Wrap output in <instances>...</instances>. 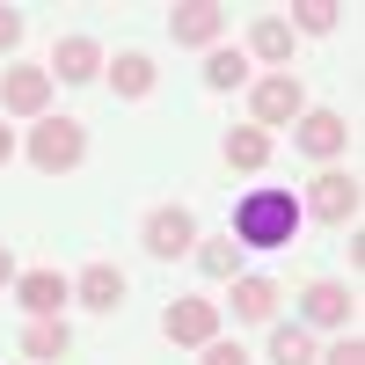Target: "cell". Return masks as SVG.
I'll return each mask as SVG.
<instances>
[{"mask_svg": "<svg viewBox=\"0 0 365 365\" xmlns=\"http://www.w3.org/2000/svg\"><path fill=\"white\" fill-rule=\"evenodd\" d=\"M299 234V197L292 190H249L234 205V241L241 249H292Z\"/></svg>", "mask_w": 365, "mask_h": 365, "instance_id": "1", "label": "cell"}, {"mask_svg": "<svg viewBox=\"0 0 365 365\" xmlns=\"http://www.w3.org/2000/svg\"><path fill=\"white\" fill-rule=\"evenodd\" d=\"M351 314H358L351 285H336V278L299 285V329H351Z\"/></svg>", "mask_w": 365, "mask_h": 365, "instance_id": "9", "label": "cell"}, {"mask_svg": "<svg viewBox=\"0 0 365 365\" xmlns=\"http://www.w3.org/2000/svg\"><path fill=\"white\" fill-rule=\"evenodd\" d=\"M292 146H299V154H307V161L336 168V154L351 146V125H344L336 110H299V117H292Z\"/></svg>", "mask_w": 365, "mask_h": 365, "instance_id": "7", "label": "cell"}, {"mask_svg": "<svg viewBox=\"0 0 365 365\" xmlns=\"http://www.w3.org/2000/svg\"><path fill=\"white\" fill-rule=\"evenodd\" d=\"M168 37L212 51V44L227 37V8H220V0H175V8H168Z\"/></svg>", "mask_w": 365, "mask_h": 365, "instance_id": "10", "label": "cell"}, {"mask_svg": "<svg viewBox=\"0 0 365 365\" xmlns=\"http://www.w3.org/2000/svg\"><path fill=\"white\" fill-rule=\"evenodd\" d=\"M161 329H168V344H182V351H205V344L227 329V307H212L205 292H182V299H168Z\"/></svg>", "mask_w": 365, "mask_h": 365, "instance_id": "6", "label": "cell"}, {"mask_svg": "<svg viewBox=\"0 0 365 365\" xmlns=\"http://www.w3.org/2000/svg\"><path fill=\"white\" fill-rule=\"evenodd\" d=\"M205 88H249V51H234V44H212L205 51Z\"/></svg>", "mask_w": 365, "mask_h": 365, "instance_id": "20", "label": "cell"}, {"mask_svg": "<svg viewBox=\"0 0 365 365\" xmlns=\"http://www.w3.org/2000/svg\"><path fill=\"white\" fill-rule=\"evenodd\" d=\"M103 73H110V88H117L125 103H146V96H154V81H161V73H154V58H146V51H117V58H110Z\"/></svg>", "mask_w": 365, "mask_h": 365, "instance_id": "16", "label": "cell"}, {"mask_svg": "<svg viewBox=\"0 0 365 365\" xmlns=\"http://www.w3.org/2000/svg\"><path fill=\"white\" fill-rule=\"evenodd\" d=\"M15 154H22V132H15V125H8V117H0V168H8V161H15Z\"/></svg>", "mask_w": 365, "mask_h": 365, "instance_id": "26", "label": "cell"}, {"mask_svg": "<svg viewBox=\"0 0 365 365\" xmlns=\"http://www.w3.org/2000/svg\"><path fill=\"white\" fill-rule=\"evenodd\" d=\"M270 365H314V329L270 322Z\"/></svg>", "mask_w": 365, "mask_h": 365, "instance_id": "21", "label": "cell"}, {"mask_svg": "<svg viewBox=\"0 0 365 365\" xmlns=\"http://www.w3.org/2000/svg\"><path fill=\"white\" fill-rule=\"evenodd\" d=\"M299 110H307V88H299V73H256V81H249V125H256V132L292 125Z\"/></svg>", "mask_w": 365, "mask_h": 365, "instance_id": "3", "label": "cell"}, {"mask_svg": "<svg viewBox=\"0 0 365 365\" xmlns=\"http://www.w3.org/2000/svg\"><path fill=\"white\" fill-rule=\"evenodd\" d=\"M0 117H51V73L44 66H8L0 73Z\"/></svg>", "mask_w": 365, "mask_h": 365, "instance_id": "8", "label": "cell"}, {"mask_svg": "<svg viewBox=\"0 0 365 365\" xmlns=\"http://www.w3.org/2000/svg\"><path fill=\"white\" fill-rule=\"evenodd\" d=\"M358 197H365V190H358L351 168H314L299 212H307V220H322V227H351V220H358Z\"/></svg>", "mask_w": 365, "mask_h": 365, "instance_id": "4", "label": "cell"}, {"mask_svg": "<svg viewBox=\"0 0 365 365\" xmlns=\"http://www.w3.org/2000/svg\"><path fill=\"white\" fill-rule=\"evenodd\" d=\"M227 307H234V322H249V329H270V322H278V285H270V278H249V270H241Z\"/></svg>", "mask_w": 365, "mask_h": 365, "instance_id": "14", "label": "cell"}, {"mask_svg": "<svg viewBox=\"0 0 365 365\" xmlns=\"http://www.w3.org/2000/svg\"><path fill=\"white\" fill-rule=\"evenodd\" d=\"M190 263L205 270V278H220V285H234V278H241V241H234V234H197V249H190Z\"/></svg>", "mask_w": 365, "mask_h": 365, "instance_id": "17", "label": "cell"}, {"mask_svg": "<svg viewBox=\"0 0 365 365\" xmlns=\"http://www.w3.org/2000/svg\"><path fill=\"white\" fill-rule=\"evenodd\" d=\"M22 154L37 175H73L88 161V125L81 117H37V125L22 132Z\"/></svg>", "mask_w": 365, "mask_h": 365, "instance_id": "2", "label": "cell"}, {"mask_svg": "<svg viewBox=\"0 0 365 365\" xmlns=\"http://www.w3.org/2000/svg\"><path fill=\"white\" fill-rule=\"evenodd\" d=\"M66 299H73V278H58V270H22V278H15V307L29 322H58Z\"/></svg>", "mask_w": 365, "mask_h": 365, "instance_id": "11", "label": "cell"}, {"mask_svg": "<svg viewBox=\"0 0 365 365\" xmlns=\"http://www.w3.org/2000/svg\"><path fill=\"white\" fill-rule=\"evenodd\" d=\"M15 278H22V270H15V249H0V292H15Z\"/></svg>", "mask_w": 365, "mask_h": 365, "instance_id": "27", "label": "cell"}, {"mask_svg": "<svg viewBox=\"0 0 365 365\" xmlns=\"http://www.w3.org/2000/svg\"><path fill=\"white\" fill-rule=\"evenodd\" d=\"M322 365H365V344H358V329H351V336H344V344H336V351H329V358H322Z\"/></svg>", "mask_w": 365, "mask_h": 365, "instance_id": "25", "label": "cell"}, {"mask_svg": "<svg viewBox=\"0 0 365 365\" xmlns=\"http://www.w3.org/2000/svg\"><path fill=\"white\" fill-rule=\"evenodd\" d=\"M139 249L154 256V263L190 256V249H197V220H190V205H154V212L139 220Z\"/></svg>", "mask_w": 365, "mask_h": 365, "instance_id": "5", "label": "cell"}, {"mask_svg": "<svg viewBox=\"0 0 365 365\" xmlns=\"http://www.w3.org/2000/svg\"><path fill=\"white\" fill-rule=\"evenodd\" d=\"M270 154H278V139H270V132H256V125L227 132V168H234V175H263Z\"/></svg>", "mask_w": 365, "mask_h": 365, "instance_id": "18", "label": "cell"}, {"mask_svg": "<svg viewBox=\"0 0 365 365\" xmlns=\"http://www.w3.org/2000/svg\"><path fill=\"white\" fill-rule=\"evenodd\" d=\"M249 58L292 73V22H285V15H256V22H249Z\"/></svg>", "mask_w": 365, "mask_h": 365, "instance_id": "15", "label": "cell"}, {"mask_svg": "<svg viewBox=\"0 0 365 365\" xmlns=\"http://www.w3.org/2000/svg\"><path fill=\"white\" fill-rule=\"evenodd\" d=\"M205 365H256V358L241 351V344H227V336H212V344H205Z\"/></svg>", "mask_w": 365, "mask_h": 365, "instance_id": "23", "label": "cell"}, {"mask_svg": "<svg viewBox=\"0 0 365 365\" xmlns=\"http://www.w3.org/2000/svg\"><path fill=\"white\" fill-rule=\"evenodd\" d=\"M73 299L96 307V314H117V307H125V270H117V263H88L73 278Z\"/></svg>", "mask_w": 365, "mask_h": 365, "instance_id": "13", "label": "cell"}, {"mask_svg": "<svg viewBox=\"0 0 365 365\" xmlns=\"http://www.w3.org/2000/svg\"><path fill=\"white\" fill-rule=\"evenodd\" d=\"M22 29H29L22 8H0V51H15V44H22Z\"/></svg>", "mask_w": 365, "mask_h": 365, "instance_id": "24", "label": "cell"}, {"mask_svg": "<svg viewBox=\"0 0 365 365\" xmlns=\"http://www.w3.org/2000/svg\"><path fill=\"white\" fill-rule=\"evenodd\" d=\"M44 73H51V88H88V81L103 73V44L96 37H58Z\"/></svg>", "mask_w": 365, "mask_h": 365, "instance_id": "12", "label": "cell"}, {"mask_svg": "<svg viewBox=\"0 0 365 365\" xmlns=\"http://www.w3.org/2000/svg\"><path fill=\"white\" fill-rule=\"evenodd\" d=\"M66 351H73V329H66V322H29V329H22V358L58 365Z\"/></svg>", "mask_w": 365, "mask_h": 365, "instance_id": "19", "label": "cell"}, {"mask_svg": "<svg viewBox=\"0 0 365 365\" xmlns=\"http://www.w3.org/2000/svg\"><path fill=\"white\" fill-rule=\"evenodd\" d=\"M336 0H292V37H329L336 29Z\"/></svg>", "mask_w": 365, "mask_h": 365, "instance_id": "22", "label": "cell"}]
</instances>
